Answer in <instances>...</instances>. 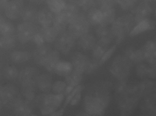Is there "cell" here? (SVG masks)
<instances>
[{
    "label": "cell",
    "instance_id": "cell-1",
    "mask_svg": "<svg viewBox=\"0 0 156 116\" xmlns=\"http://www.w3.org/2000/svg\"><path fill=\"white\" fill-rule=\"evenodd\" d=\"M109 98L104 87L94 86L84 98L86 111L90 116H102L108 105Z\"/></svg>",
    "mask_w": 156,
    "mask_h": 116
},
{
    "label": "cell",
    "instance_id": "cell-2",
    "mask_svg": "<svg viewBox=\"0 0 156 116\" xmlns=\"http://www.w3.org/2000/svg\"><path fill=\"white\" fill-rule=\"evenodd\" d=\"M63 94L43 93L36 96L34 102L42 115L49 116L57 110L64 99Z\"/></svg>",
    "mask_w": 156,
    "mask_h": 116
},
{
    "label": "cell",
    "instance_id": "cell-3",
    "mask_svg": "<svg viewBox=\"0 0 156 116\" xmlns=\"http://www.w3.org/2000/svg\"><path fill=\"white\" fill-rule=\"evenodd\" d=\"M134 16L131 14L123 15L115 20L111 24L110 35L115 38L117 43L119 44L125 38L126 34L129 33L133 28Z\"/></svg>",
    "mask_w": 156,
    "mask_h": 116
},
{
    "label": "cell",
    "instance_id": "cell-4",
    "mask_svg": "<svg viewBox=\"0 0 156 116\" xmlns=\"http://www.w3.org/2000/svg\"><path fill=\"white\" fill-rule=\"evenodd\" d=\"M131 63L126 56H117L111 64L109 71L116 78L123 80L129 74Z\"/></svg>",
    "mask_w": 156,
    "mask_h": 116
},
{
    "label": "cell",
    "instance_id": "cell-5",
    "mask_svg": "<svg viewBox=\"0 0 156 116\" xmlns=\"http://www.w3.org/2000/svg\"><path fill=\"white\" fill-rule=\"evenodd\" d=\"M90 22L87 16L80 13L76 18L68 25L67 30L77 39L89 33Z\"/></svg>",
    "mask_w": 156,
    "mask_h": 116
},
{
    "label": "cell",
    "instance_id": "cell-6",
    "mask_svg": "<svg viewBox=\"0 0 156 116\" xmlns=\"http://www.w3.org/2000/svg\"><path fill=\"white\" fill-rule=\"evenodd\" d=\"M40 28L36 23L25 22L20 23L17 26L16 31L19 42L25 44L32 41Z\"/></svg>",
    "mask_w": 156,
    "mask_h": 116
},
{
    "label": "cell",
    "instance_id": "cell-7",
    "mask_svg": "<svg viewBox=\"0 0 156 116\" xmlns=\"http://www.w3.org/2000/svg\"><path fill=\"white\" fill-rule=\"evenodd\" d=\"M21 97L18 88L12 84L3 85L0 89V102L2 106L12 108L18 99Z\"/></svg>",
    "mask_w": 156,
    "mask_h": 116
},
{
    "label": "cell",
    "instance_id": "cell-8",
    "mask_svg": "<svg viewBox=\"0 0 156 116\" xmlns=\"http://www.w3.org/2000/svg\"><path fill=\"white\" fill-rule=\"evenodd\" d=\"M77 39L68 30L59 34L54 43L55 49L65 55L70 53L74 47Z\"/></svg>",
    "mask_w": 156,
    "mask_h": 116
},
{
    "label": "cell",
    "instance_id": "cell-9",
    "mask_svg": "<svg viewBox=\"0 0 156 116\" xmlns=\"http://www.w3.org/2000/svg\"><path fill=\"white\" fill-rule=\"evenodd\" d=\"M40 75V70L36 67H25L20 71L18 80L20 88L37 87L36 80Z\"/></svg>",
    "mask_w": 156,
    "mask_h": 116
},
{
    "label": "cell",
    "instance_id": "cell-10",
    "mask_svg": "<svg viewBox=\"0 0 156 116\" xmlns=\"http://www.w3.org/2000/svg\"><path fill=\"white\" fill-rule=\"evenodd\" d=\"M52 51L48 43L36 46L32 53L34 61L37 65L44 67Z\"/></svg>",
    "mask_w": 156,
    "mask_h": 116
},
{
    "label": "cell",
    "instance_id": "cell-11",
    "mask_svg": "<svg viewBox=\"0 0 156 116\" xmlns=\"http://www.w3.org/2000/svg\"><path fill=\"white\" fill-rule=\"evenodd\" d=\"M24 7L23 0H11L4 9V14L7 18L16 20L20 18Z\"/></svg>",
    "mask_w": 156,
    "mask_h": 116
},
{
    "label": "cell",
    "instance_id": "cell-12",
    "mask_svg": "<svg viewBox=\"0 0 156 116\" xmlns=\"http://www.w3.org/2000/svg\"><path fill=\"white\" fill-rule=\"evenodd\" d=\"M30 103V101L23 99L21 97L17 100L12 108L14 113L18 116H34Z\"/></svg>",
    "mask_w": 156,
    "mask_h": 116
},
{
    "label": "cell",
    "instance_id": "cell-13",
    "mask_svg": "<svg viewBox=\"0 0 156 116\" xmlns=\"http://www.w3.org/2000/svg\"><path fill=\"white\" fill-rule=\"evenodd\" d=\"M89 58L80 52H76L71 57V63L74 69L84 73L89 63Z\"/></svg>",
    "mask_w": 156,
    "mask_h": 116
},
{
    "label": "cell",
    "instance_id": "cell-14",
    "mask_svg": "<svg viewBox=\"0 0 156 116\" xmlns=\"http://www.w3.org/2000/svg\"><path fill=\"white\" fill-rule=\"evenodd\" d=\"M156 26L155 22L151 19L146 18L140 22L136 23V26L133 27L129 35L131 37H134L144 33L148 31L154 29Z\"/></svg>",
    "mask_w": 156,
    "mask_h": 116
},
{
    "label": "cell",
    "instance_id": "cell-15",
    "mask_svg": "<svg viewBox=\"0 0 156 116\" xmlns=\"http://www.w3.org/2000/svg\"><path fill=\"white\" fill-rule=\"evenodd\" d=\"M152 9L149 2L143 1L140 3L135 12L134 20L135 23H138L141 21L148 18L152 13Z\"/></svg>",
    "mask_w": 156,
    "mask_h": 116
},
{
    "label": "cell",
    "instance_id": "cell-16",
    "mask_svg": "<svg viewBox=\"0 0 156 116\" xmlns=\"http://www.w3.org/2000/svg\"><path fill=\"white\" fill-rule=\"evenodd\" d=\"M37 89L42 93H47L52 90L53 80L52 76L48 73L40 74L36 80Z\"/></svg>",
    "mask_w": 156,
    "mask_h": 116
},
{
    "label": "cell",
    "instance_id": "cell-17",
    "mask_svg": "<svg viewBox=\"0 0 156 116\" xmlns=\"http://www.w3.org/2000/svg\"><path fill=\"white\" fill-rule=\"evenodd\" d=\"M77 40L79 48L86 51L93 50L97 42L95 37L89 32Z\"/></svg>",
    "mask_w": 156,
    "mask_h": 116
},
{
    "label": "cell",
    "instance_id": "cell-18",
    "mask_svg": "<svg viewBox=\"0 0 156 116\" xmlns=\"http://www.w3.org/2000/svg\"><path fill=\"white\" fill-rule=\"evenodd\" d=\"M54 13L49 8H42L38 11V23L41 27L51 26L53 21Z\"/></svg>",
    "mask_w": 156,
    "mask_h": 116
},
{
    "label": "cell",
    "instance_id": "cell-19",
    "mask_svg": "<svg viewBox=\"0 0 156 116\" xmlns=\"http://www.w3.org/2000/svg\"><path fill=\"white\" fill-rule=\"evenodd\" d=\"M68 25L69 23L62 12L54 14L52 26L57 31L59 34L66 31Z\"/></svg>",
    "mask_w": 156,
    "mask_h": 116
},
{
    "label": "cell",
    "instance_id": "cell-20",
    "mask_svg": "<svg viewBox=\"0 0 156 116\" xmlns=\"http://www.w3.org/2000/svg\"><path fill=\"white\" fill-rule=\"evenodd\" d=\"M39 11L33 6L25 7L21 15L22 20L25 22L38 23V15Z\"/></svg>",
    "mask_w": 156,
    "mask_h": 116
},
{
    "label": "cell",
    "instance_id": "cell-21",
    "mask_svg": "<svg viewBox=\"0 0 156 116\" xmlns=\"http://www.w3.org/2000/svg\"><path fill=\"white\" fill-rule=\"evenodd\" d=\"M32 57V54L28 51H14L9 54L12 61L17 64H23L29 61Z\"/></svg>",
    "mask_w": 156,
    "mask_h": 116
},
{
    "label": "cell",
    "instance_id": "cell-22",
    "mask_svg": "<svg viewBox=\"0 0 156 116\" xmlns=\"http://www.w3.org/2000/svg\"><path fill=\"white\" fill-rule=\"evenodd\" d=\"M87 17L92 26H98L103 22V12L99 8L94 7L89 10L87 12Z\"/></svg>",
    "mask_w": 156,
    "mask_h": 116
},
{
    "label": "cell",
    "instance_id": "cell-23",
    "mask_svg": "<svg viewBox=\"0 0 156 116\" xmlns=\"http://www.w3.org/2000/svg\"><path fill=\"white\" fill-rule=\"evenodd\" d=\"M79 9L80 8L75 3L69 2L66 3L64 9L62 12L69 24L80 14Z\"/></svg>",
    "mask_w": 156,
    "mask_h": 116
},
{
    "label": "cell",
    "instance_id": "cell-24",
    "mask_svg": "<svg viewBox=\"0 0 156 116\" xmlns=\"http://www.w3.org/2000/svg\"><path fill=\"white\" fill-rule=\"evenodd\" d=\"M125 56L131 62L136 64L141 63L145 61V55L142 49L135 50L129 48L125 51Z\"/></svg>",
    "mask_w": 156,
    "mask_h": 116
},
{
    "label": "cell",
    "instance_id": "cell-25",
    "mask_svg": "<svg viewBox=\"0 0 156 116\" xmlns=\"http://www.w3.org/2000/svg\"><path fill=\"white\" fill-rule=\"evenodd\" d=\"M40 30L45 43L48 44L54 43L59 34L52 25L49 27H41Z\"/></svg>",
    "mask_w": 156,
    "mask_h": 116
},
{
    "label": "cell",
    "instance_id": "cell-26",
    "mask_svg": "<svg viewBox=\"0 0 156 116\" xmlns=\"http://www.w3.org/2000/svg\"><path fill=\"white\" fill-rule=\"evenodd\" d=\"M18 41L16 34L1 36L0 38V47L4 50H11L15 48Z\"/></svg>",
    "mask_w": 156,
    "mask_h": 116
},
{
    "label": "cell",
    "instance_id": "cell-27",
    "mask_svg": "<svg viewBox=\"0 0 156 116\" xmlns=\"http://www.w3.org/2000/svg\"><path fill=\"white\" fill-rule=\"evenodd\" d=\"M83 72L76 70H73V71L65 77V81L67 87L74 88L80 85L83 80Z\"/></svg>",
    "mask_w": 156,
    "mask_h": 116
},
{
    "label": "cell",
    "instance_id": "cell-28",
    "mask_svg": "<svg viewBox=\"0 0 156 116\" xmlns=\"http://www.w3.org/2000/svg\"><path fill=\"white\" fill-rule=\"evenodd\" d=\"M16 29L14 25L6 19L4 16L0 17V34L1 36L16 34Z\"/></svg>",
    "mask_w": 156,
    "mask_h": 116
},
{
    "label": "cell",
    "instance_id": "cell-29",
    "mask_svg": "<svg viewBox=\"0 0 156 116\" xmlns=\"http://www.w3.org/2000/svg\"><path fill=\"white\" fill-rule=\"evenodd\" d=\"M60 61V53L57 50H53L44 68L48 72L55 73V68Z\"/></svg>",
    "mask_w": 156,
    "mask_h": 116
},
{
    "label": "cell",
    "instance_id": "cell-30",
    "mask_svg": "<svg viewBox=\"0 0 156 116\" xmlns=\"http://www.w3.org/2000/svg\"><path fill=\"white\" fill-rule=\"evenodd\" d=\"M73 70V67L71 62L60 60L55 68L54 73L58 76L65 77L71 73Z\"/></svg>",
    "mask_w": 156,
    "mask_h": 116
},
{
    "label": "cell",
    "instance_id": "cell-31",
    "mask_svg": "<svg viewBox=\"0 0 156 116\" xmlns=\"http://www.w3.org/2000/svg\"><path fill=\"white\" fill-rule=\"evenodd\" d=\"M103 12V20L102 24L109 26L115 20V11L114 7H99Z\"/></svg>",
    "mask_w": 156,
    "mask_h": 116
},
{
    "label": "cell",
    "instance_id": "cell-32",
    "mask_svg": "<svg viewBox=\"0 0 156 116\" xmlns=\"http://www.w3.org/2000/svg\"><path fill=\"white\" fill-rule=\"evenodd\" d=\"M109 44L103 41L98 40L92 51V56L94 58L100 60L105 51L109 48Z\"/></svg>",
    "mask_w": 156,
    "mask_h": 116
},
{
    "label": "cell",
    "instance_id": "cell-33",
    "mask_svg": "<svg viewBox=\"0 0 156 116\" xmlns=\"http://www.w3.org/2000/svg\"><path fill=\"white\" fill-rule=\"evenodd\" d=\"M46 3L48 8L55 14L62 12L67 2L66 0H47Z\"/></svg>",
    "mask_w": 156,
    "mask_h": 116
},
{
    "label": "cell",
    "instance_id": "cell-34",
    "mask_svg": "<svg viewBox=\"0 0 156 116\" xmlns=\"http://www.w3.org/2000/svg\"><path fill=\"white\" fill-rule=\"evenodd\" d=\"M2 73L5 79L13 81L18 79L20 71L15 66L8 65L3 68Z\"/></svg>",
    "mask_w": 156,
    "mask_h": 116
},
{
    "label": "cell",
    "instance_id": "cell-35",
    "mask_svg": "<svg viewBox=\"0 0 156 116\" xmlns=\"http://www.w3.org/2000/svg\"><path fill=\"white\" fill-rule=\"evenodd\" d=\"M69 2L75 3L80 9L84 11L88 12L97 5L96 0H67Z\"/></svg>",
    "mask_w": 156,
    "mask_h": 116
},
{
    "label": "cell",
    "instance_id": "cell-36",
    "mask_svg": "<svg viewBox=\"0 0 156 116\" xmlns=\"http://www.w3.org/2000/svg\"><path fill=\"white\" fill-rule=\"evenodd\" d=\"M96 34L98 39L111 36L110 35V28H108V26L104 24H100L97 26L96 30Z\"/></svg>",
    "mask_w": 156,
    "mask_h": 116
},
{
    "label": "cell",
    "instance_id": "cell-37",
    "mask_svg": "<svg viewBox=\"0 0 156 116\" xmlns=\"http://www.w3.org/2000/svg\"><path fill=\"white\" fill-rule=\"evenodd\" d=\"M67 85L66 81H57L53 83L52 91L56 94H63L67 88Z\"/></svg>",
    "mask_w": 156,
    "mask_h": 116
},
{
    "label": "cell",
    "instance_id": "cell-38",
    "mask_svg": "<svg viewBox=\"0 0 156 116\" xmlns=\"http://www.w3.org/2000/svg\"><path fill=\"white\" fill-rule=\"evenodd\" d=\"M100 66L101 65L99 60L93 58L92 59H90L85 73L87 74L95 73L98 70Z\"/></svg>",
    "mask_w": 156,
    "mask_h": 116
},
{
    "label": "cell",
    "instance_id": "cell-39",
    "mask_svg": "<svg viewBox=\"0 0 156 116\" xmlns=\"http://www.w3.org/2000/svg\"><path fill=\"white\" fill-rule=\"evenodd\" d=\"M149 67L142 63H140L137 65L136 68V73L137 76L140 78H144L147 76Z\"/></svg>",
    "mask_w": 156,
    "mask_h": 116
},
{
    "label": "cell",
    "instance_id": "cell-40",
    "mask_svg": "<svg viewBox=\"0 0 156 116\" xmlns=\"http://www.w3.org/2000/svg\"><path fill=\"white\" fill-rule=\"evenodd\" d=\"M123 9L127 10L134 7L138 0H116Z\"/></svg>",
    "mask_w": 156,
    "mask_h": 116
},
{
    "label": "cell",
    "instance_id": "cell-41",
    "mask_svg": "<svg viewBox=\"0 0 156 116\" xmlns=\"http://www.w3.org/2000/svg\"><path fill=\"white\" fill-rule=\"evenodd\" d=\"M84 87L82 85H79L78 86L74 88L73 89V90L69 93V94L67 95L66 99L65 101L64 105L63 108H65L68 104L70 103V101L72 100V99L73 98L75 95L77 93L78 91L80 90L83 89Z\"/></svg>",
    "mask_w": 156,
    "mask_h": 116
},
{
    "label": "cell",
    "instance_id": "cell-42",
    "mask_svg": "<svg viewBox=\"0 0 156 116\" xmlns=\"http://www.w3.org/2000/svg\"><path fill=\"white\" fill-rule=\"evenodd\" d=\"M116 49V46H113L111 48H109L104 53L101 58L99 60L100 65H102L105 62H106L113 55Z\"/></svg>",
    "mask_w": 156,
    "mask_h": 116
},
{
    "label": "cell",
    "instance_id": "cell-43",
    "mask_svg": "<svg viewBox=\"0 0 156 116\" xmlns=\"http://www.w3.org/2000/svg\"><path fill=\"white\" fill-rule=\"evenodd\" d=\"M32 41L34 43L36 46L42 45L45 43L40 29L38 31L37 33L35 34Z\"/></svg>",
    "mask_w": 156,
    "mask_h": 116
},
{
    "label": "cell",
    "instance_id": "cell-44",
    "mask_svg": "<svg viewBox=\"0 0 156 116\" xmlns=\"http://www.w3.org/2000/svg\"><path fill=\"white\" fill-rule=\"evenodd\" d=\"M96 1L99 7H114L117 3L116 0H96Z\"/></svg>",
    "mask_w": 156,
    "mask_h": 116
},
{
    "label": "cell",
    "instance_id": "cell-45",
    "mask_svg": "<svg viewBox=\"0 0 156 116\" xmlns=\"http://www.w3.org/2000/svg\"><path fill=\"white\" fill-rule=\"evenodd\" d=\"M83 89L80 90L77 92V93L75 95L74 97L70 101V104L71 106H76L80 102L81 100V96H82V91Z\"/></svg>",
    "mask_w": 156,
    "mask_h": 116
},
{
    "label": "cell",
    "instance_id": "cell-46",
    "mask_svg": "<svg viewBox=\"0 0 156 116\" xmlns=\"http://www.w3.org/2000/svg\"><path fill=\"white\" fill-rule=\"evenodd\" d=\"M149 67L148 71L147 77L151 78H156V65H150Z\"/></svg>",
    "mask_w": 156,
    "mask_h": 116
},
{
    "label": "cell",
    "instance_id": "cell-47",
    "mask_svg": "<svg viewBox=\"0 0 156 116\" xmlns=\"http://www.w3.org/2000/svg\"><path fill=\"white\" fill-rule=\"evenodd\" d=\"M11 0H0V10L4 11V9Z\"/></svg>",
    "mask_w": 156,
    "mask_h": 116
},
{
    "label": "cell",
    "instance_id": "cell-48",
    "mask_svg": "<svg viewBox=\"0 0 156 116\" xmlns=\"http://www.w3.org/2000/svg\"><path fill=\"white\" fill-rule=\"evenodd\" d=\"M65 108H62L61 109L59 110V111H54L53 113H51L49 116H62L63 115V113L64 112Z\"/></svg>",
    "mask_w": 156,
    "mask_h": 116
},
{
    "label": "cell",
    "instance_id": "cell-49",
    "mask_svg": "<svg viewBox=\"0 0 156 116\" xmlns=\"http://www.w3.org/2000/svg\"><path fill=\"white\" fill-rule=\"evenodd\" d=\"M28 1L33 4L40 5L44 2H46L47 0H28Z\"/></svg>",
    "mask_w": 156,
    "mask_h": 116
},
{
    "label": "cell",
    "instance_id": "cell-50",
    "mask_svg": "<svg viewBox=\"0 0 156 116\" xmlns=\"http://www.w3.org/2000/svg\"><path fill=\"white\" fill-rule=\"evenodd\" d=\"M143 1L147 2H149L151 1V0H142Z\"/></svg>",
    "mask_w": 156,
    "mask_h": 116
},
{
    "label": "cell",
    "instance_id": "cell-51",
    "mask_svg": "<svg viewBox=\"0 0 156 116\" xmlns=\"http://www.w3.org/2000/svg\"><path fill=\"white\" fill-rule=\"evenodd\" d=\"M155 16H156V10H155Z\"/></svg>",
    "mask_w": 156,
    "mask_h": 116
},
{
    "label": "cell",
    "instance_id": "cell-52",
    "mask_svg": "<svg viewBox=\"0 0 156 116\" xmlns=\"http://www.w3.org/2000/svg\"><path fill=\"white\" fill-rule=\"evenodd\" d=\"M155 42H156V38H155Z\"/></svg>",
    "mask_w": 156,
    "mask_h": 116
},
{
    "label": "cell",
    "instance_id": "cell-53",
    "mask_svg": "<svg viewBox=\"0 0 156 116\" xmlns=\"http://www.w3.org/2000/svg\"><path fill=\"white\" fill-rule=\"evenodd\" d=\"M155 1H156V0H155Z\"/></svg>",
    "mask_w": 156,
    "mask_h": 116
},
{
    "label": "cell",
    "instance_id": "cell-54",
    "mask_svg": "<svg viewBox=\"0 0 156 116\" xmlns=\"http://www.w3.org/2000/svg\"></svg>",
    "mask_w": 156,
    "mask_h": 116
}]
</instances>
